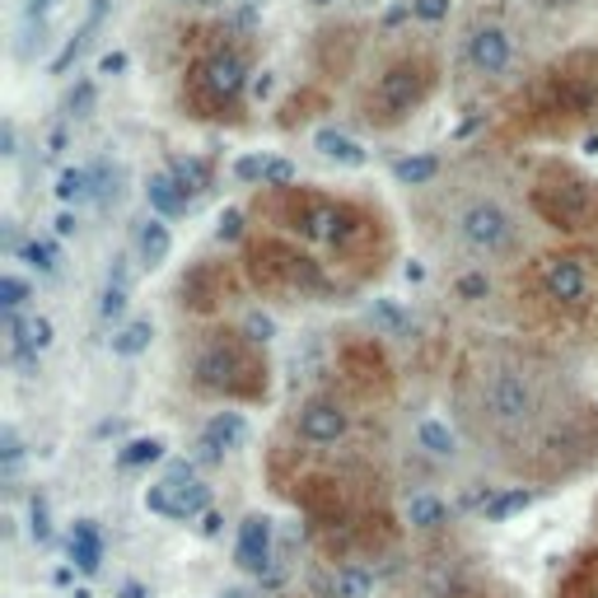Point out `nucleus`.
I'll use <instances>...</instances> for the list:
<instances>
[{
	"label": "nucleus",
	"mask_w": 598,
	"mask_h": 598,
	"mask_svg": "<svg viewBox=\"0 0 598 598\" xmlns=\"http://www.w3.org/2000/svg\"><path fill=\"white\" fill-rule=\"evenodd\" d=\"M192 90L206 99V113L210 117H225V108H234L249 90V66L234 51H210V57L197 61L192 70Z\"/></svg>",
	"instance_id": "obj_7"
},
{
	"label": "nucleus",
	"mask_w": 598,
	"mask_h": 598,
	"mask_svg": "<svg viewBox=\"0 0 598 598\" xmlns=\"http://www.w3.org/2000/svg\"><path fill=\"white\" fill-rule=\"evenodd\" d=\"M28 533L38 538V542H51V515H47V501L43 496L28 501Z\"/></svg>",
	"instance_id": "obj_34"
},
{
	"label": "nucleus",
	"mask_w": 598,
	"mask_h": 598,
	"mask_svg": "<svg viewBox=\"0 0 598 598\" xmlns=\"http://www.w3.org/2000/svg\"><path fill=\"white\" fill-rule=\"evenodd\" d=\"M253 94H272V76H257L253 80Z\"/></svg>",
	"instance_id": "obj_48"
},
{
	"label": "nucleus",
	"mask_w": 598,
	"mask_h": 598,
	"mask_svg": "<svg viewBox=\"0 0 598 598\" xmlns=\"http://www.w3.org/2000/svg\"><path fill=\"white\" fill-rule=\"evenodd\" d=\"M169 173L179 179V187L187 192V197H202V192L210 187V164L206 160H192V154H187V160H173Z\"/></svg>",
	"instance_id": "obj_28"
},
{
	"label": "nucleus",
	"mask_w": 598,
	"mask_h": 598,
	"mask_svg": "<svg viewBox=\"0 0 598 598\" xmlns=\"http://www.w3.org/2000/svg\"><path fill=\"white\" fill-rule=\"evenodd\" d=\"M127 70V51H103L99 57V76H122Z\"/></svg>",
	"instance_id": "obj_41"
},
{
	"label": "nucleus",
	"mask_w": 598,
	"mask_h": 598,
	"mask_svg": "<svg viewBox=\"0 0 598 598\" xmlns=\"http://www.w3.org/2000/svg\"><path fill=\"white\" fill-rule=\"evenodd\" d=\"M51 225H57V234H61V239H70V234H76V216H70V210H61V216L51 220Z\"/></svg>",
	"instance_id": "obj_43"
},
{
	"label": "nucleus",
	"mask_w": 598,
	"mask_h": 598,
	"mask_svg": "<svg viewBox=\"0 0 598 598\" xmlns=\"http://www.w3.org/2000/svg\"><path fill=\"white\" fill-rule=\"evenodd\" d=\"M402 276H407L412 286H416V280H426V267H421V262H407V267H402Z\"/></svg>",
	"instance_id": "obj_47"
},
{
	"label": "nucleus",
	"mask_w": 598,
	"mask_h": 598,
	"mask_svg": "<svg viewBox=\"0 0 598 598\" xmlns=\"http://www.w3.org/2000/svg\"><path fill=\"white\" fill-rule=\"evenodd\" d=\"M412 14L416 20H426V24H439L449 14V0H412Z\"/></svg>",
	"instance_id": "obj_38"
},
{
	"label": "nucleus",
	"mask_w": 598,
	"mask_h": 598,
	"mask_svg": "<svg viewBox=\"0 0 598 598\" xmlns=\"http://www.w3.org/2000/svg\"><path fill=\"white\" fill-rule=\"evenodd\" d=\"M24 304H28V280H20V276H0V309H5L10 319H20Z\"/></svg>",
	"instance_id": "obj_31"
},
{
	"label": "nucleus",
	"mask_w": 598,
	"mask_h": 598,
	"mask_svg": "<svg viewBox=\"0 0 598 598\" xmlns=\"http://www.w3.org/2000/svg\"><path fill=\"white\" fill-rule=\"evenodd\" d=\"M533 210L561 234H594L598 230V187L571 169H542L533 187Z\"/></svg>",
	"instance_id": "obj_2"
},
{
	"label": "nucleus",
	"mask_w": 598,
	"mask_h": 598,
	"mask_svg": "<svg viewBox=\"0 0 598 598\" xmlns=\"http://www.w3.org/2000/svg\"><path fill=\"white\" fill-rule=\"evenodd\" d=\"M313 146H319V154H323V160H332V164H350V169L365 164V146L356 136L337 131V127H323L319 136H313Z\"/></svg>",
	"instance_id": "obj_19"
},
{
	"label": "nucleus",
	"mask_w": 598,
	"mask_h": 598,
	"mask_svg": "<svg viewBox=\"0 0 598 598\" xmlns=\"http://www.w3.org/2000/svg\"><path fill=\"white\" fill-rule=\"evenodd\" d=\"M220 598H249V594H243V589H225Z\"/></svg>",
	"instance_id": "obj_49"
},
{
	"label": "nucleus",
	"mask_w": 598,
	"mask_h": 598,
	"mask_svg": "<svg viewBox=\"0 0 598 598\" xmlns=\"http://www.w3.org/2000/svg\"><path fill=\"white\" fill-rule=\"evenodd\" d=\"M435 173H439V160H435V154H402V160H393V179L407 183V187L430 183Z\"/></svg>",
	"instance_id": "obj_26"
},
{
	"label": "nucleus",
	"mask_w": 598,
	"mask_h": 598,
	"mask_svg": "<svg viewBox=\"0 0 598 598\" xmlns=\"http://www.w3.org/2000/svg\"><path fill=\"white\" fill-rule=\"evenodd\" d=\"M202 533H206V538L220 533V515H216V509H206V515H202Z\"/></svg>",
	"instance_id": "obj_44"
},
{
	"label": "nucleus",
	"mask_w": 598,
	"mask_h": 598,
	"mask_svg": "<svg viewBox=\"0 0 598 598\" xmlns=\"http://www.w3.org/2000/svg\"><path fill=\"white\" fill-rule=\"evenodd\" d=\"M146 509L150 515H160V519L187 524V519H197V515L210 509V486L187 463H179V468H169L154 486H146Z\"/></svg>",
	"instance_id": "obj_6"
},
{
	"label": "nucleus",
	"mask_w": 598,
	"mask_h": 598,
	"mask_svg": "<svg viewBox=\"0 0 598 598\" xmlns=\"http://www.w3.org/2000/svg\"><path fill=\"white\" fill-rule=\"evenodd\" d=\"M267 187H295V164L290 160H272L267 164Z\"/></svg>",
	"instance_id": "obj_39"
},
{
	"label": "nucleus",
	"mask_w": 598,
	"mask_h": 598,
	"mask_svg": "<svg viewBox=\"0 0 598 598\" xmlns=\"http://www.w3.org/2000/svg\"><path fill=\"white\" fill-rule=\"evenodd\" d=\"M234 561L243 571H253V575H267L272 571V561H276V529H272V519L267 515H243L239 524V542H234Z\"/></svg>",
	"instance_id": "obj_11"
},
{
	"label": "nucleus",
	"mask_w": 598,
	"mask_h": 598,
	"mask_svg": "<svg viewBox=\"0 0 598 598\" xmlns=\"http://www.w3.org/2000/svg\"><path fill=\"white\" fill-rule=\"evenodd\" d=\"M529 505H533V491H529V486H509V491H501V496H491V501L482 505V515H486L491 524H501V519L519 515V509H529Z\"/></svg>",
	"instance_id": "obj_25"
},
{
	"label": "nucleus",
	"mask_w": 598,
	"mask_h": 598,
	"mask_svg": "<svg viewBox=\"0 0 598 598\" xmlns=\"http://www.w3.org/2000/svg\"><path fill=\"white\" fill-rule=\"evenodd\" d=\"M313 598H369L375 594V571L360 561H319L309 575Z\"/></svg>",
	"instance_id": "obj_10"
},
{
	"label": "nucleus",
	"mask_w": 598,
	"mask_h": 598,
	"mask_svg": "<svg viewBox=\"0 0 598 598\" xmlns=\"http://www.w3.org/2000/svg\"><path fill=\"white\" fill-rule=\"evenodd\" d=\"M146 197H150V210H160V216H183V210L192 206V197L179 187V179H173V173H150Z\"/></svg>",
	"instance_id": "obj_20"
},
{
	"label": "nucleus",
	"mask_w": 598,
	"mask_h": 598,
	"mask_svg": "<svg viewBox=\"0 0 598 598\" xmlns=\"http://www.w3.org/2000/svg\"><path fill=\"white\" fill-rule=\"evenodd\" d=\"M183 304H192V309H216L220 304V299H225V280H210V267H197V272H192L187 280H183Z\"/></svg>",
	"instance_id": "obj_22"
},
{
	"label": "nucleus",
	"mask_w": 598,
	"mask_h": 598,
	"mask_svg": "<svg viewBox=\"0 0 598 598\" xmlns=\"http://www.w3.org/2000/svg\"><path fill=\"white\" fill-rule=\"evenodd\" d=\"M243 337H249V342H257V346H267L272 337H276V319H272V313H249V319H243Z\"/></svg>",
	"instance_id": "obj_32"
},
{
	"label": "nucleus",
	"mask_w": 598,
	"mask_h": 598,
	"mask_svg": "<svg viewBox=\"0 0 598 598\" xmlns=\"http://www.w3.org/2000/svg\"><path fill=\"white\" fill-rule=\"evenodd\" d=\"M533 286L552 309L571 313V319H585L594 304V276L585 253H542L533 262Z\"/></svg>",
	"instance_id": "obj_4"
},
{
	"label": "nucleus",
	"mask_w": 598,
	"mask_h": 598,
	"mask_svg": "<svg viewBox=\"0 0 598 598\" xmlns=\"http://www.w3.org/2000/svg\"><path fill=\"white\" fill-rule=\"evenodd\" d=\"M220 243H234L239 234H243V210H225V216H220Z\"/></svg>",
	"instance_id": "obj_40"
},
{
	"label": "nucleus",
	"mask_w": 598,
	"mask_h": 598,
	"mask_svg": "<svg viewBox=\"0 0 598 598\" xmlns=\"http://www.w3.org/2000/svg\"><path fill=\"white\" fill-rule=\"evenodd\" d=\"M561 598H598V556H579V566L561 585Z\"/></svg>",
	"instance_id": "obj_27"
},
{
	"label": "nucleus",
	"mask_w": 598,
	"mask_h": 598,
	"mask_svg": "<svg viewBox=\"0 0 598 598\" xmlns=\"http://www.w3.org/2000/svg\"><path fill=\"white\" fill-rule=\"evenodd\" d=\"M249 272L257 280V290L267 295H286V299H304V295H323L327 280L319 272V262L299 257L295 249H286V243H262V253H253Z\"/></svg>",
	"instance_id": "obj_5"
},
{
	"label": "nucleus",
	"mask_w": 598,
	"mask_h": 598,
	"mask_svg": "<svg viewBox=\"0 0 598 598\" xmlns=\"http://www.w3.org/2000/svg\"><path fill=\"white\" fill-rule=\"evenodd\" d=\"M57 197H61L66 206H80V202L99 197V187H94V169H61V179H57Z\"/></svg>",
	"instance_id": "obj_24"
},
{
	"label": "nucleus",
	"mask_w": 598,
	"mask_h": 598,
	"mask_svg": "<svg viewBox=\"0 0 598 598\" xmlns=\"http://www.w3.org/2000/svg\"><path fill=\"white\" fill-rule=\"evenodd\" d=\"M435 90V66L426 57H402L398 66H389L375 84V99H369V122H379V127H393L402 122L412 108L426 103V94Z\"/></svg>",
	"instance_id": "obj_3"
},
{
	"label": "nucleus",
	"mask_w": 598,
	"mask_h": 598,
	"mask_svg": "<svg viewBox=\"0 0 598 598\" xmlns=\"http://www.w3.org/2000/svg\"><path fill=\"white\" fill-rule=\"evenodd\" d=\"M453 290H459V299H468V304H478V299L491 295V280H486V272H463L453 280Z\"/></svg>",
	"instance_id": "obj_33"
},
{
	"label": "nucleus",
	"mask_w": 598,
	"mask_h": 598,
	"mask_svg": "<svg viewBox=\"0 0 598 598\" xmlns=\"http://www.w3.org/2000/svg\"><path fill=\"white\" fill-rule=\"evenodd\" d=\"M20 257L28 262L33 272H43V276H51V272H57V249H51L47 239H28L24 249H20Z\"/></svg>",
	"instance_id": "obj_30"
},
{
	"label": "nucleus",
	"mask_w": 598,
	"mask_h": 598,
	"mask_svg": "<svg viewBox=\"0 0 598 598\" xmlns=\"http://www.w3.org/2000/svg\"><path fill=\"white\" fill-rule=\"evenodd\" d=\"M51 337H57V327H51V319H43V313H24V319H10V350L20 365H33L43 356V350L51 346Z\"/></svg>",
	"instance_id": "obj_14"
},
{
	"label": "nucleus",
	"mask_w": 598,
	"mask_h": 598,
	"mask_svg": "<svg viewBox=\"0 0 598 598\" xmlns=\"http://www.w3.org/2000/svg\"><path fill=\"white\" fill-rule=\"evenodd\" d=\"M468 61L478 76H505L509 61H515V43L501 24H478L468 33Z\"/></svg>",
	"instance_id": "obj_12"
},
{
	"label": "nucleus",
	"mask_w": 598,
	"mask_h": 598,
	"mask_svg": "<svg viewBox=\"0 0 598 598\" xmlns=\"http://www.w3.org/2000/svg\"><path fill=\"white\" fill-rule=\"evenodd\" d=\"M369 323H375V332H389V337H407L412 313L393 304V299H375V304H369Z\"/></svg>",
	"instance_id": "obj_23"
},
{
	"label": "nucleus",
	"mask_w": 598,
	"mask_h": 598,
	"mask_svg": "<svg viewBox=\"0 0 598 598\" xmlns=\"http://www.w3.org/2000/svg\"><path fill=\"white\" fill-rule=\"evenodd\" d=\"M459 239L478 253H505L515 243V216L496 197H478L459 210Z\"/></svg>",
	"instance_id": "obj_8"
},
{
	"label": "nucleus",
	"mask_w": 598,
	"mask_h": 598,
	"mask_svg": "<svg viewBox=\"0 0 598 598\" xmlns=\"http://www.w3.org/2000/svg\"><path fill=\"white\" fill-rule=\"evenodd\" d=\"M127 299H131V290H127V286H113V280H108V290H103L99 313L113 323V319H122V313H127Z\"/></svg>",
	"instance_id": "obj_36"
},
{
	"label": "nucleus",
	"mask_w": 598,
	"mask_h": 598,
	"mask_svg": "<svg viewBox=\"0 0 598 598\" xmlns=\"http://www.w3.org/2000/svg\"><path fill=\"white\" fill-rule=\"evenodd\" d=\"M192 379H197L202 393H216L230 402H262L272 389L267 356H262V346L249 342L243 332H210L197 350Z\"/></svg>",
	"instance_id": "obj_1"
},
{
	"label": "nucleus",
	"mask_w": 598,
	"mask_h": 598,
	"mask_svg": "<svg viewBox=\"0 0 598 598\" xmlns=\"http://www.w3.org/2000/svg\"><path fill=\"white\" fill-rule=\"evenodd\" d=\"M402 524H407L412 533L449 529V501L439 496V491H430V486H412L407 496H402Z\"/></svg>",
	"instance_id": "obj_13"
},
{
	"label": "nucleus",
	"mask_w": 598,
	"mask_h": 598,
	"mask_svg": "<svg viewBox=\"0 0 598 598\" xmlns=\"http://www.w3.org/2000/svg\"><path fill=\"white\" fill-rule=\"evenodd\" d=\"M70 561H76L84 575L99 571V561H103V533H99L94 519H76V529H70Z\"/></svg>",
	"instance_id": "obj_17"
},
{
	"label": "nucleus",
	"mask_w": 598,
	"mask_h": 598,
	"mask_svg": "<svg viewBox=\"0 0 598 598\" xmlns=\"http://www.w3.org/2000/svg\"><path fill=\"white\" fill-rule=\"evenodd\" d=\"M295 435L304 439L309 449H332L342 445V439L350 435V412L346 402L337 393H313L304 407L295 412Z\"/></svg>",
	"instance_id": "obj_9"
},
{
	"label": "nucleus",
	"mask_w": 598,
	"mask_h": 598,
	"mask_svg": "<svg viewBox=\"0 0 598 598\" xmlns=\"http://www.w3.org/2000/svg\"><path fill=\"white\" fill-rule=\"evenodd\" d=\"M61 150H66V127H57L47 136V154H61Z\"/></svg>",
	"instance_id": "obj_45"
},
{
	"label": "nucleus",
	"mask_w": 598,
	"mask_h": 598,
	"mask_svg": "<svg viewBox=\"0 0 598 598\" xmlns=\"http://www.w3.org/2000/svg\"><path fill=\"white\" fill-rule=\"evenodd\" d=\"M150 342H154V323H150V319H136V323L122 327L108 346H113V356H140V350H146Z\"/></svg>",
	"instance_id": "obj_29"
},
{
	"label": "nucleus",
	"mask_w": 598,
	"mask_h": 598,
	"mask_svg": "<svg viewBox=\"0 0 598 598\" xmlns=\"http://www.w3.org/2000/svg\"><path fill=\"white\" fill-rule=\"evenodd\" d=\"M51 5V0H33V10H47Z\"/></svg>",
	"instance_id": "obj_50"
},
{
	"label": "nucleus",
	"mask_w": 598,
	"mask_h": 598,
	"mask_svg": "<svg viewBox=\"0 0 598 598\" xmlns=\"http://www.w3.org/2000/svg\"><path fill=\"white\" fill-rule=\"evenodd\" d=\"M94 99H99V94H94V84H90V80H80L76 90L66 94V108H70V117H90V113H94Z\"/></svg>",
	"instance_id": "obj_35"
},
{
	"label": "nucleus",
	"mask_w": 598,
	"mask_h": 598,
	"mask_svg": "<svg viewBox=\"0 0 598 598\" xmlns=\"http://www.w3.org/2000/svg\"><path fill=\"white\" fill-rule=\"evenodd\" d=\"M416 449H426L439 463H453L459 459V430H453L449 421H439V416H421L416 421Z\"/></svg>",
	"instance_id": "obj_16"
},
{
	"label": "nucleus",
	"mask_w": 598,
	"mask_h": 598,
	"mask_svg": "<svg viewBox=\"0 0 598 598\" xmlns=\"http://www.w3.org/2000/svg\"><path fill=\"white\" fill-rule=\"evenodd\" d=\"M0 150L14 154V127H10V122H5V127H0Z\"/></svg>",
	"instance_id": "obj_46"
},
{
	"label": "nucleus",
	"mask_w": 598,
	"mask_h": 598,
	"mask_svg": "<svg viewBox=\"0 0 598 598\" xmlns=\"http://www.w3.org/2000/svg\"><path fill=\"white\" fill-rule=\"evenodd\" d=\"M0 453H5V468H14V463H20V453H24L20 449V435H14L10 426H5V449H0Z\"/></svg>",
	"instance_id": "obj_42"
},
{
	"label": "nucleus",
	"mask_w": 598,
	"mask_h": 598,
	"mask_svg": "<svg viewBox=\"0 0 598 598\" xmlns=\"http://www.w3.org/2000/svg\"><path fill=\"white\" fill-rule=\"evenodd\" d=\"M243 435H249V421H243V412H216L206 421L202 430V449L206 459H220V453H230L243 445Z\"/></svg>",
	"instance_id": "obj_15"
},
{
	"label": "nucleus",
	"mask_w": 598,
	"mask_h": 598,
	"mask_svg": "<svg viewBox=\"0 0 598 598\" xmlns=\"http://www.w3.org/2000/svg\"><path fill=\"white\" fill-rule=\"evenodd\" d=\"M267 164H272L267 154H249V160L234 164V173H239L243 183H262V187H267Z\"/></svg>",
	"instance_id": "obj_37"
},
{
	"label": "nucleus",
	"mask_w": 598,
	"mask_h": 598,
	"mask_svg": "<svg viewBox=\"0 0 598 598\" xmlns=\"http://www.w3.org/2000/svg\"><path fill=\"white\" fill-rule=\"evenodd\" d=\"M136 253H140V267H164L169 253H173V234H169V225L164 220H146L140 225V234H136Z\"/></svg>",
	"instance_id": "obj_18"
},
{
	"label": "nucleus",
	"mask_w": 598,
	"mask_h": 598,
	"mask_svg": "<svg viewBox=\"0 0 598 598\" xmlns=\"http://www.w3.org/2000/svg\"><path fill=\"white\" fill-rule=\"evenodd\" d=\"M160 459H164V439L160 435H140V439H127V445L117 449V468L122 472H140V468H150Z\"/></svg>",
	"instance_id": "obj_21"
}]
</instances>
